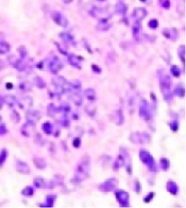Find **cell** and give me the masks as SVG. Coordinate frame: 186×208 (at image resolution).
<instances>
[{
	"mask_svg": "<svg viewBox=\"0 0 186 208\" xmlns=\"http://www.w3.org/2000/svg\"><path fill=\"white\" fill-rule=\"evenodd\" d=\"M160 4L162 7L168 9L170 6V0H160Z\"/></svg>",
	"mask_w": 186,
	"mask_h": 208,
	"instance_id": "obj_5",
	"label": "cell"
},
{
	"mask_svg": "<svg viewBox=\"0 0 186 208\" xmlns=\"http://www.w3.org/2000/svg\"><path fill=\"white\" fill-rule=\"evenodd\" d=\"M98 1H105V0H98Z\"/></svg>",
	"mask_w": 186,
	"mask_h": 208,
	"instance_id": "obj_8",
	"label": "cell"
},
{
	"mask_svg": "<svg viewBox=\"0 0 186 208\" xmlns=\"http://www.w3.org/2000/svg\"><path fill=\"white\" fill-rule=\"evenodd\" d=\"M98 27L100 30H108L110 28V23L108 18H100L98 22Z\"/></svg>",
	"mask_w": 186,
	"mask_h": 208,
	"instance_id": "obj_3",
	"label": "cell"
},
{
	"mask_svg": "<svg viewBox=\"0 0 186 208\" xmlns=\"http://www.w3.org/2000/svg\"><path fill=\"white\" fill-rule=\"evenodd\" d=\"M141 1H146V0H141Z\"/></svg>",
	"mask_w": 186,
	"mask_h": 208,
	"instance_id": "obj_9",
	"label": "cell"
},
{
	"mask_svg": "<svg viewBox=\"0 0 186 208\" xmlns=\"http://www.w3.org/2000/svg\"><path fill=\"white\" fill-rule=\"evenodd\" d=\"M62 1H63V2H64L65 4H70V3L72 2L73 0H62Z\"/></svg>",
	"mask_w": 186,
	"mask_h": 208,
	"instance_id": "obj_7",
	"label": "cell"
},
{
	"mask_svg": "<svg viewBox=\"0 0 186 208\" xmlns=\"http://www.w3.org/2000/svg\"><path fill=\"white\" fill-rule=\"evenodd\" d=\"M146 16V10L142 7L136 8V9L133 11V13H132V17H133V19L135 20V22L140 23V21H141L142 20H143Z\"/></svg>",
	"mask_w": 186,
	"mask_h": 208,
	"instance_id": "obj_2",
	"label": "cell"
},
{
	"mask_svg": "<svg viewBox=\"0 0 186 208\" xmlns=\"http://www.w3.org/2000/svg\"><path fill=\"white\" fill-rule=\"evenodd\" d=\"M53 19L54 20V21L57 24L62 26V27L66 28L68 24L66 17L63 14H62L60 12L55 11L53 14Z\"/></svg>",
	"mask_w": 186,
	"mask_h": 208,
	"instance_id": "obj_1",
	"label": "cell"
},
{
	"mask_svg": "<svg viewBox=\"0 0 186 208\" xmlns=\"http://www.w3.org/2000/svg\"><path fill=\"white\" fill-rule=\"evenodd\" d=\"M159 26V23H158V21H156V20H155V19H153V20H151V21L149 22V27L150 28H156L157 27Z\"/></svg>",
	"mask_w": 186,
	"mask_h": 208,
	"instance_id": "obj_6",
	"label": "cell"
},
{
	"mask_svg": "<svg viewBox=\"0 0 186 208\" xmlns=\"http://www.w3.org/2000/svg\"><path fill=\"white\" fill-rule=\"evenodd\" d=\"M115 10L116 13H118V14H125L127 11V6L124 3L120 1L116 4Z\"/></svg>",
	"mask_w": 186,
	"mask_h": 208,
	"instance_id": "obj_4",
	"label": "cell"
}]
</instances>
